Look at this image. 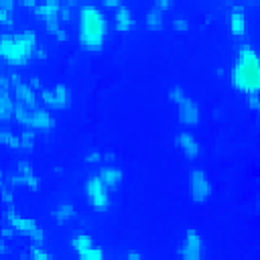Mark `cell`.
Masks as SVG:
<instances>
[{
  "instance_id": "31",
  "label": "cell",
  "mask_w": 260,
  "mask_h": 260,
  "mask_svg": "<svg viewBox=\"0 0 260 260\" xmlns=\"http://www.w3.org/2000/svg\"><path fill=\"white\" fill-rule=\"evenodd\" d=\"M126 260H144L138 252H128V256H126Z\"/></svg>"
},
{
  "instance_id": "9",
  "label": "cell",
  "mask_w": 260,
  "mask_h": 260,
  "mask_svg": "<svg viewBox=\"0 0 260 260\" xmlns=\"http://www.w3.org/2000/svg\"><path fill=\"white\" fill-rule=\"evenodd\" d=\"M177 254L181 260H203V240H201V234L197 230H187L179 248H177Z\"/></svg>"
},
{
  "instance_id": "17",
  "label": "cell",
  "mask_w": 260,
  "mask_h": 260,
  "mask_svg": "<svg viewBox=\"0 0 260 260\" xmlns=\"http://www.w3.org/2000/svg\"><path fill=\"white\" fill-rule=\"evenodd\" d=\"M230 30L236 37H242L248 30V20H246V12L242 10V6H234L230 12Z\"/></svg>"
},
{
  "instance_id": "3",
  "label": "cell",
  "mask_w": 260,
  "mask_h": 260,
  "mask_svg": "<svg viewBox=\"0 0 260 260\" xmlns=\"http://www.w3.org/2000/svg\"><path fill=\"white\" fill-rule=\"evenodd\" d=\"M37 37L32 30L4 32L0 37V57L10 65H24L37 53Z\"/></svg>"
},
{
  "instance_id": "29",
  "label": "cell",
  "mask_w": 260,
  "mask_h": 260,
  "mask_svg": "<svg viewBox=\"0 0 260 260\" xmlns=\"http://www.w3.org/2000/svg\"><path fill=\"white\" fill-rule=\"evenodd\" d=\"M104 6H108V8H120L122 4H120V0H106Z\"/></svg>"
},
{
  "instance_id": "32",
  "label": "cell",
  "mask_w": 260,
  "mask_h": 260,
  "mask_svg": "<svg viewBox=\"0 0 260 260\" xmlns=\"http://www.w3.org/2000/svg\"><path fill=\"white\" fill-rule=\"evenodd\" d=\"M35 55H37L39 59H43V57H45V51H41V49H37V53H35Z\"/></svg>"
},
{
  "instance_id": "26",
  "label": "cell",
  "mask_w": 260,
  "mask_h": 260,
  "mask_svg": "<svg viewBox=\"0 0 260 260\" xmlns=\"http://www.w3.org/2000/svg\"><path fill=\"white\" fill-rule=\"evenodd\" d=\"M173 26H175V30H179V32H187V30H189V20H187L185 16H177V18L173 20Z\"/></svg>"
},
{
  "instance_id": "20",
  "label": "cell",
  "mask_w": 260,
  "mask_h": 260,
  "mask_svg": "<svg viewBox=\"0 0 260 260\" xmlns=\"http://www.w3.org/2000/svg\"><path fill=\"white\" fill-rule=\"evenodd\" d=\"M144 20H146V26H148L150 30H158V28H162V24H165V12H160L158 8L152 6L150 10H146Z\"/></svg>"
},
{
  "instance_id": "19",
  "label": "cell",
  "mask_w": 260,
  "mask_h": 260,
  "mask_svg": "<svg viewBox=\"0 0 260 260\" xmlns=\"http://www.w3.org/2000/svg\"><path fill=\"white\" fill-rule=\"evenodd\" d=\"M104 183H106V187L108 189H118L120 187V183H122V171L118 169V167H104L102 171H100V175H98Z\"/></svg>"
},
{
  "instance_id": "13",
  "label": "cell",
  "mask_w": 260,
  "mask_h": 260,
  "mask_svg": "<svg viewBox=\"0 0 260 260\" xmlns=\"http://www.w3.org/2000/svg\"><path fill=\"white\" fill-rule=\"evenodd\" d=\"M14 106L16 102L12 100V85H10V79L4 75L0 77V118L4 122L14 118Z\"/></svg>"
},
{
  "instance_id": "11",
  "label": "cell",
  "mask_w": 260,
  "mask_h": 260,
  "mask_svg": "<svg viewBox=\"0 0 260 260\" xmlns=\"http://www.w3.org/2000/svg\"><path fill=\"white\" fill-rule=\"evenodd\" d=\"M41 102L51 110H67L71 106V89L63 83H59L55 87H49V89H43L41 91Z\"/></svg>"
},
{
  "instance_id": "30",
  "label": "cell",
  "mask_w": 260,
  "mask_h": 260,
  "mask_svg": "<svg viewBox=\"0 0 260 260\" xmlns=\"http://www.w3.org/2000/svg\"><path fill=\"white\" fill-rule=\"evenodd\" d=\"M95 160H100V152H95V150H93V152H89V154H87V162H89V165H93Z\"/></svg>"
},
{
  "instance_id": "28",
  "label": "cell",
  "mask_w": 260,
  "mask_h": 260,
  "mask_svg": "<svg viewBox=\"0 0 260 260\" xmlns=\"http://www.w3.org/2000/svg\"><path fill=\"white\" fill-rule=\"evenodd\" d=\"M154 8H158L160 12H165V10H169V8H171V0H158V2L154 4Z\"/></svg>"
},
{
  "instance_id": "2",
  "label": "cell",
  "mask_w": 260,
  "mask_h": 260,
  "mask_svg": "<svg viewBox=\"0 0 260 260\" xmlns=\"http://www.w3.org/2000/svg\"><path fill=\"white\" fill-rule=\"evenodd\" d=\"M108 35V18L95 4H83L77 12V37L89 51H100Z\"/></svg>"
},
{
  "instance_id": "22",
  "label": "cell",
  "mask_w": 260,
  "mask_h": 260,
  "mask_svg": "<svg viewBox=\"0 0 260 260\" xmlns=\"http://www.w3.org/2000/svg\"><path fill=\"white\" fill-rule=\"evenodd\" d=\"M0 142H2L4 146H8V148H22V146H20V134L16 136V134L10 132V130H4V132L0 134Z\"/></svg>"
},
{
  "instance_id": "14",
  "label": "cell",
  "mask_w": 260,
  "mask_h": 260,
  "mask_svg": "<svg viewBox=\"0 0 260 260\" xmlns=\"http://www.w3.org/2000/svg\"><path fill=\"white\" fill-rule=\"evenodd\" d=\"M175 144H177V148H179L187 158H197V156L201 154L199 140H197L195 134L189 132V130H181V132L175 136Z\"/></svg>"
},
{
  "instance_id": "21",
  "label": "cell",
  "mask_w": 260,
  "mask_h": 260,
  "mask_svg": "<svg viewBox=\"0 0 260 260\" xmlns=\"http://www.w3.org/2000/svg\"><path fill=\"white\" fill-rule=\"evenodd\" d=\"M12 10H14V2L12 0H0V22L2 24H10L12 22Z\"/></svg>"
},
{
  "instance_id": "27",
  "label": "cell",
  "mask_w": 260,
  "mask_h": 260,
  "mask_svg": "<svg viewBox=\"0 0 260 260\" xmlns=\"http://www.w3.org/2000/svg\"><path fill=\"white\" fill-rule=\"evenodd\" d=\"M248 108L260 110V98H258V95H248Z\"/></svg>"
},
{
  "instance_id": "7",
  "label": "cell",
  "mask_w": 260,
  "mask_h": 260,
  "mask_svg": "<svg viewBox=\"0 0 260 260\" xmlns=\"http://www.w3.org/2000/svg\"><path fill=\"white\" fill-rule=\"evenodd\" d=\"M61 12H63V6H61V2H57V0H45V2H41V4L35 6V14L45 22L47 30H49L51 35H55V37L63 30V28L59 26V22H61Z\"/></svg>"
},
{
  "instance_id": "25",
  "label": "cell",
  "mask_w": 260,
  "mask_h": 260,
  "mask_svg": "<svg viewBox=\"0 0 260 260\" xmlns=\"http://www.w3.org/2000/svg\"><path fill=\"white\" fill-rule=\"evenodd\" d=\"M28 254H30V260H51V256H49L41 246H32Z\"/></svg>"
},
{
  "instance_id": "4",
  "label": "cell",
  "mask_w": 260,
  "mask_h": 260,
  "mask_svg": "<svg viewBox=\"0 0 260 260\" xmlns=\"http://www.w3.org/2000/svg\"><path fill=\"white\" fill-rule=\"evenodd\" d=\"M14 120L22 124L26 130H53L55 118L49 114V110L39 106H14Z\"/></svg>"
},
{
  "instance_id": "16",
  "label": "cell",
  "mask_w": 260,
  "mask_h": 260,
  "mask_svg": "<svg viewBox=\"0 0 260 260\" xmlns=\"http://www.w3.org/2000/svg\"><path fill=\"white\" fill-rule=\"evenodd\" d=\"M14 181H16L18 185H24L26 189H32V191H37V189H39V179H37V175H35L32 167L28 165V160H18Z\"/></svg>"
},
{
  "instance_id": "8",
  "label": "cell",
  "mask_w": 260,
  "mask_h": 260,
  "mask_svg": "<svg viewBox=\"0 0 260 260\" xmlns=\"http://www.w3.org/2000/svg\"><path fill=\"white\" fill-rule=\"evenodd\" d=\"M211 195V181L203 169H191L189 173V197L193 203L203 205Z\"/></svg>"
},
{
  "instance_id": "1",
  "label": "cell",
  "mask_w": 260,
  "mask_h": 260,
  "mask_svg": "<svg viewBox=\"0 0 260 260\" xmlns=\"http://www.w3.org/2000/svg\"><path fill=\"white\" fill-rule=\"evenodd\" d=\"M232 85L246 95H260V53L252 45H242L232 67Z\"/></svg>"
},
{
  "instance_id": "24",
  "label": "cell",
  "mask_w": 260,
  "mask_h": 260,
  "mask_svg": "<svg viewBox=\"0 0 260 260\" xmlns=\"http://www.w3.org/2000/svg\"><path fill=\"white\" fill-rule=\"evenodd\" d=\"M32 144H35V134H32V130H22V132H20V146L26 148V150H30Z\"/></svg>"
},
{
  "instance_id": "10",
  "label": "cell",
  "mask_w": 260,
  "mask_h": 260,
  "mask_svg": "<svg viewBox=\"0 0 260 260\" xmlns=\"http://www.w3.org/2000/svg\"><path fill=\"white\" fill-rule=\"evenodd\" d=\"M85 197L93 209H106L110 203V189L100 177H89L85 183Z\"/></svg>"
},
{
  "instance_id": "5",
  "label": "cell",
  "mask_w": 260,
  "mask_h": 260,
  "mask_svg": "<svg viewBox=\"0 0 260 260\" xmlns=\"http://www.w3.org/2000/svg\"><path fill=\"white\" fill-rule=\"evenodd\" d=\"M171 102L177 106V116L185 126H197L201 122V108L199 104L179 85H173L169 91Z\"/></svg>"
},
{
  "instance_id": "6",
  "label": "cell",
  "mask_w": 260,
  "mask_h": 260,
  "mask_svg": "<svg viewBox=\"0 0 260 260\" xmlns=\"http://www.w3.org/2000/svg\"><path fill=\"white\" fill-rule=\"evenodd\" d=\"M6 223L16 232V234H22V236H26L28 240H32V244H43V238H45V234H43V230L39 228V223L37 221H32L30 217H24V215H20V213H16V209H8L6 211Z\"/></svg>"
},
{
  "instance_id": "23",
  "label": "cell",
  "mask_w": 260,
  "mask_h": 260,
  "mask_svg": "<svg viewBox=\"0 0 260 260\" xmlns=\"http://www.w3.org/2000/svg\"><path fill=\"white\" fill-rule=\"evenodd\" d=\"M73 215H75V207H73L71 203L59 205V207H57V211H55L57 221H65V219H69V217H73Z\"/></svg>"
},
{
  "instance_id": "15",
  "label": "cell",
  "mask_w": 260,
  "mask_h": 260,
  "mask_svg": "<svg viewBox=\"0 0 260 260\" xmlns=\"http://www.w3.org/2000/svg\"><path fill=\"white\" fill-rule=\"evenodd\" d=\"M10 85H12L14 102H16L18 106H37L35 89H32V85H30V83H24V81H20L18 77H12Z\"/></svg>"
},
{
  "instance_id": "18",
  "label": "cell",
  "mask_w": 260,
  "mask_h": 260,
  "mask_svg": "<svg viewBox=\"0 0 260 260\" xmlns=\"http://www.w3.org/2000/svg\"><path fill=\"white\" fill-rule=\"evenodd\" d=\"M132 24H134V16H132V10L128 6L122 4L120 8L114 10V26H116V30L126 32V30L132 28Z\"/></svg>"
},
{
  "instance_id": "12",
  "label": "cell",
  "mask_w": 260,
  "mask_h": 260,
  "mask_svg": "<svg viewBox=\"0 0 260 260\" xmlns=\"http://www.w3.org/2000/svg\"><path fill=\"white\" fill-rule=\"evenodd\" d=\"M71 246H73L79 260H104L102 248L93 246V238L87 236V234H77L71 240Z\"/></svg>"
}]
</instances>
